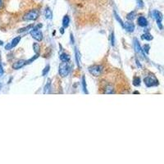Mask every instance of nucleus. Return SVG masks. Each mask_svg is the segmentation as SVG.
<instances>
[{
    "label": "nucleus",
    "mask_w": 164,
    "mask_h": 164,
    "mask_svg": "<svg viewBox=\"0 0 164 164\" xmlns=\"http://www.w3.org/2000/svg\"><path fill=\"white\" fill-rule=\"evenodd\" d=\"M136 16V12L135 11H132V12H129L128 14L127 15V19L129 20H134Z\"/></svg>",
    "instance_id": "f3484780"
},
{
    "label": "nucleus",
    "mask_w": 164,
    "mask_h": 164,
    "mask_svg": "<svg viewBox=\"0 0 164 164\" xmlns=\"http://www.w3.org/2000/svg\"><path fill=\"white\" fill-rule=\"evenodd\" d=\"M5 49H8V50H9V49H12V46H11V45L9 44V45H7L6 46H5Z\"/></svg>",
    "instance_id": "7c9ffc66"
},
{
    "label": "nucleus",
    "mask_w": 164,
    "mask_h": 164,
    "mask_svg": "<svg viewBox=\"0 0 164 164\" xmlns=\"http://www.w3.org/2000/svg\"><path fill=\"white\" fill-rule=\"evenodd\" d=\"M0 55H1V53H0Z\"/></svg>",
    "instance_id": "c9c22d12"
},
{
    "label": "nucleus",
    "mask_w": 164,
    "mask_h": 164,
    "mask_svg": "<svg viewBox=\"0 0 164 164\" xmlns=\"http://www.w3.org/2000/svg\"><path fill=\"white\" fill-rule=\"evenodd\" d=\"M39 27H41V25H38L35 28L32 29V30L30 31V35L35 40L41 41L43 40V34L41 32L40 30L39 29Z\"/></svg>",
    "instance_id": "7ed1b4c3"
},
{
    "label": "nucleus",
    "mask_w": 164,
    "mask_h": 164,
    "mask_svg": "<svg viewBox=\"0 0 164 164\" xmlns=\"http://www.w3.org/2000/svg\"><path fill=\"white\" fill-rule=\"evenodd\" d=\"M104 93L107 94H114V89L113 87L110 85H107V86H105V90H104Z\"/></svg>",
    "instance_id": "f8f14e48"
},
{
    "label": "nucleus",
    "mask_w": 164,
    "mask_h": 164,
    "mask_svg": "<svg viewBox=\"0 0 164 164\" xmlns=\"http://www.w3.org/2000/svg\"><path fill=\"white\" fill-rule=\"evenodd\" d=\"M60 31H61L62 34H63V33H64V28H63V27H62V28L60 29Z\"/></svg>",
    "instance_id": "473e14b6"
},
{
    "label": "nucleus",
    "mask_w": 164,
    "mask_h": 164,
    "mask_svg": "<svg viewBox=\"0 0 164 164\" xmlns=\"http://www.w3.org/2000/svg\"><path fill=\"white\" fill-rule=\"evenodd\" d=\"M103 67L101 65H94L90 66L89 68V71L90 74H92L94 76H99L102 72Z\"/></svg>",
    "instance_id": "39448f33"
},
{
    "label": "nucleus",
    "mask_w": 164,
    "mask_h": 164,
    "mask_svg": "<svg viewBox=\"0 0 164 164\" xmlns=\"http://www.w3.org/2000/svg\"><path fill=\"white\" fill-rule=\"evenodd\" d=\"M40 15L39 10L37 9H32L27 12L23 16V20H35L38 19Z\"/></svg>",
    "instance_id": "f03ea898"
},
{
    "label": "nucleus",
    "mask_w": 164,
    "mask_h": 164,
    "mask_svg": "<svg viewBox=\"0 0 164 164\" xmlns=\"http://www.w3.org/2000/svg\"><path fill=\"white\" fill-rule=\"evenodd\" d=\"M75 53H76V62H77V64L78 66H80L81 65V61H80V53L78 52L77 49H75Z\"/></svg>",
    "instance_id": "4be33fe9"
},
{
    "label": "nucleus",
    "mask_w": 164,
    "mask_h": 164,
    "mask_svg": "<svg viewBox=\"0 0 164 164\" xmlns=\"http://www.w3.org/2000/svg\"><path fill=\"white\" fill-rule=\"evenodd\" d=\"M4 45V43H3V41L0 40V45Z\"/></svg>",
    "instance_id": "72a5a7b5"
},
{
    "label": "nucleus",
    "mask_w": 164,
    "mask_h": 164,
    "mask_svg": "<svg viewBox=\"0 0 164 164\" xmlns=\"http://www.w3.org/2000/svg\"><path fill=\"white\" fill-rule=\"evenodd\" d=\"M134 94H139L138 91H135V92H134Z\"/></svg>",
    "instance_id": "f704fd0d"
},
{
    "label": "nucleus",
    "mask_w": 164,
    "mask_h": 164,
    "mask_svg": "<svg viewBox=\"0 0 164 164\" xmlns=\"http://www.w3.org/2000/svg\"><path fill=\"white\" fill-rule=\"evenodd\" d=\"M137 3H138V7H139V8H143L144 3L142 0H137Z\"/></svg>",
    "instance_id": "c85d7f7f"
},
{
    "label": "nucleus",
    "mask_w": 164,
    "mask_h": 164,
    "mask_svg": "<svg viewBox=\"0 0 164 164\" xmlns=\"http://www.w3.org/2000/svg\"><path fill=\"white\" fill-rule=\"evenodd\" d=\"M51 89V81L50 79L48 80V83L46 84V86H45V90H44V94H49V91Z\"/></svg>",
    "instance_id": "dca6fc26"
},
{
    "label": "nucleus",
    "mask_w": 164,
    "mask_h": 164,
    "mask_svg": "<svg viewBox=\"0 0 164 164\" xmlns=\"http://www.w3.org/2000/svg\"><path fill=\"white\" fill-rule=\"evenodd\" d=\"M49 68H50V66L49 65L46 66V67H45V69H44V71H43V73H42V75H43V76H45L46 74L49 72Z\"/></svg>",
    "instance_id": "bb28decb"
},
{
    "label": "nucleus",
    "mask_w": 164,
    "mask_h": 164,
    "mask_svg": "<svg viewBox=\"0 0 164 164\" xmlns=\"http://www.w3.org/2000/svg\"><path fill=\"white\" fill-rule=\"evenodd\" d=\"M137 21H138V25H140V26H142V27H144V26H146L148 25V20L144 16H139V17H138Z\"/></svg>",
    "instance_id": "9d476101"
},
{
    "label": "nucleus",
    "mask_w": 164,
    "mask_h": 164,
    "mask_svg": "<svg viewBox=\"0 0 164 164\" xmlns=\"http://www.w3.org/2000/svg\"><path fill=\"white\" fill-rule=\"evenodd\" d=\"M133 85L135 86H140V79H139V77H134V79H133Z\"/></svg>",
    "instance_id": "aec40b11"
},
{
    "label": "nucleus",
    "mask_w": 164,
    "mask_h": 164,
    "mask_svg": "<svg viewBox=\"0 0 164 164\" xmlns=\"http://www.w3.org/2000/svg\"><path fill=\"white\" fill-rule=\"evenodd\" d=\"M38 57H39V54H36V55H35V57H31V58H30V60H28V61H25V64H30V63H31V62L35 61V59H36Z\"/></svg>",
    "instance_id": "b1692460"
},
{
    "label": "nucleus",
    "mask_w": 164,
    "mask_h": 164,
    "mask_svg": "<svg viewBox=\"0 0 164 164\" xmlns=\"http://www.w3.org/2000/svg\"><path fill=\"white\" fill-rule=\"evenodd\" d=\"M25 65V60H20V61L16 62L13 65H12V68L15 70H18L21 68L22 66Z\"/></svg>",
    "instance_id": "1a4fd4ad"
},
{
    "label": "nucleus",
    "mask_w": 164,
    "mask_h": 164,
    "mask_svg": "<svg viewBox=\"0 0 164 164\" xmlns=\"http://www.w3.org/2000/svg\"><path fill=\"white\" fill-rule=\"evenodd\" d=\"M70 56L67 54V53H62L61 55H60V60L62 62H69L70 60Z\"/></svg>",
    "instance_id": "4468645a"
},
{
    "label": "nucleus",
    "mask_w": 164,
    "mask_h": 164,
    "mask_svg": "<svg viewBox=\"0 0 164 164\" xmlns=\"http://www.w3.org/2000/svg\"><path fill=\"white\" fill-rule=\"evenodd\" d=\"M4 74V69H3V66L1 65V63H0V76H2Z\"/></svg>",
    "instance_id": "c756f323"
},
{
    "label": "nucleus",
    "mask_w": 164,
    "mask_h": 164,
    "mask_svg": "<svg viewBox=\"0 0 164 164\" xmlns=\"http://www.w3.org/2000/svg\"><path fill=\"white\" fill-rule=\"evenodd\" d=\"M53 17V12L50 10V8H45V18L46 19H51Z\"/></svg>",
    "instance_id": "ddd939ff"
},
{
    "label": "nucleus",
    "mask_w": 164,
    "mask_h": 164,
    "mask_svg": "<svg viewBox=\"0 0 164 164\" xmlns=\"http://www.w3.org/2000/svg\"><path fill=\"white\" fill-rule=\"evenodd\" d=\"M3 5H4V4H3V0H0V8L3 7Z\"/></svg>",
    "instance_id": "2f4dec72"
},
{
    "label": "nucleus",
    "mask_w": 164,
    "mask_h": 164,
    "mask_svg": "<svg viewBox=\"0 0 164 164\" xmlns=\"http://www.w3.org/2000/svg\"><path fill=\"white\" fill-rule=\"evenodd\" d=\"M114 16H115V17H116V19H117V20L119 21V23H120V24L122 25V26H123V21H122V19L120 18V16H119V15H117V12H114Z\"/></svg>",
    "instance_id": "393cba45"
},
{
    "label": "nucleus",
    "mask_w": 164,
    "mask_h": 164,
    "mask_svg": "<svg viewBox=\"0 0 164 164\" xmlns=\"http://www.w3.org/2000/svg\"><path fill=\"white\" fill-rule=\"evenodd\" d=\"M142 39L145 40L150 41L153 40V36H152L151 34H149V33H145V34H144L143 35H142Z\"/></svg>",
    "instance_id": "a211bd4d"
},
{
    "label": "nucleus",
    "mask_w": 164,
    "mask_h": 164,
    "mask_svg": "<svg viewBox=\"0 0 164 164\" xmlns=\"http://www.w3.org/2000/svg\"><path fill=\"white\" fill-rule=\"evenodd\" d=\"M69 23H70L69 16H67V15H66V16L63 17V19H62V26H63V28L68 27Z\"/></svg>",
    "instance_id": "9b49d317"
},
{
    "label": "nucleus",
    "mask_w": 164,
    "mask_h": 164,
    "mask_svg": "<svg viewBox=\"0 0 164 164\" xmlns=\"http://www.w3.org/2000/svg\"><path fill=\"white\" fill-rule=\"evenodd\" d=\"M123 27L126 29L127 31H129V32H133L135 30V25L133 24L132 22L127 21V22L123 23Z\"/></svg>",
    "instance_id": "6e6552de"
},
{
    "label": "nucleus",
    "mask_w": 164,
    "mask_h": 164,
    "mask_svg": "<svg viewBox=\"0 0 164 164\" xmlns=\"http://www.w3.org/2000/svg\"><path fill=\"white\" fill-rule=\"evenodd\" d=\"M70 71H71V66L67 62H62L61 64L59 65V69H58V72L59 75L62 77H65L68 74H69Z\"/></svg>",
    "instance_id": "f257e3e1"
},
{
    "label": "nucleus",
    "mask_w": 164,
    "mask_h": 164,
    "mask_svg": "<svg viewBox=\"0 0 164 164\" xmlns=\"http://www.w3.org/2000/svg\"><path fill=\"white\" fill-rule=\"evenodd\" d=\"M144 84L147 87H152V86H158V81L154 76H148L144 79Z\"/></svg>",
    "instance_id": "20e7f679"
},
{
    "label": "nucleus",
    "mask_w": 164,
    "mask_h": 164,
    "mask_svg": "<svg viewBox=\"0 0 164 164\" xmlns=\"http://www.w3.org/2000/svg\"><path fill=\"white\" fill-rule=\"evenodd\" d=\"M20 39H21L20 36H17V37H16V38H14V39L12 40V43L10 44L11 46H12V48H13V47H16V45H18V43L20 42Z\"/></svg>",
    "instance_id": "2eb2a0df"
},
{
    "label": "nucleus",
    "mask_w": 164,
    "mask_h": 164,
    "mask_svg": "<svg viewBox=\"0 0 164 164\" xmlns=\"http://www.w3.org/2000/svg\"><path fill=\"white\" fill-rule=\"evenodd\" d=\"M153 15L154 16V18L156 19V21H157V25H158L160 30H163V25H162V20H163V14L161 13L158 11H153Z\"/></svg>",
    "instance_id": "423d86ee"
},
{
    "label": "nucleus",
    "mask_w": 164,
    "mask_h": 164,
    "mask_svg": "<svg viewBox=\"0 0 164 164\" xmlns=\"http://www.w3.org/2000/svg\"><path fill=\"white\" fill-rule=\"evenodd\" d=\"M86 78L85 76L82 77V85H83V90L86 94H88V91H87V88H86Z\"/></svg>",
    "instance_id": "412c9836"
},
{
    "label": "nucleus",
    "mask_w": 164,
    "mask_h": 164,
    "mask_svg": "<svg viewBox=\"0 0 164 164\" xmlns=\"http://www.w3.org/2000/svg\"><path fill=\"white\" fill-rule=\"evenodd\" d=\"M149 49H150L149 45H144V46L143 51H144V52H145V53H148V52H149Z\"/></svg>",
    "instance_id": "cd10ccee"
},
{
    "label": "nucleus",
    "mask_w": 164,
    "mask_h": 164,
    "mask_svg": "<svg viewBox=\"0 0 164 164\" xmlns=\"http://www.w3.org/2000/svg\"><path fill=\"white\" fill-rule=\"evenodd\" d=\"M111 45L112 46H114L115 45V36H114V33H112L111 35Z\"/></svg>",
    "instance_id": "a878e982"
},
{
    "label": "nucleus",
    "mask_w": 164,
    "mask_h": 164,
    "mask_svg": "<svg viewBox=\"0 0 164 164\" xmlns=\"http://www.w3.org/2000/svg\"><path fill=\"white\" fill-rule=\"evenodd\" d=\"M134 47H135V50L136 53H138L139 55H141L143 57H145V55H144V52L143 51L142 48L140 47V45H139V41L137 40V39H135L134 40Z\"/></svg>",
    "instance_id": "0eeeda50"
},
{
    "label": "nucleus",
    "mask_w": 164,
    "mask_h": 164,
    "mask_svg": "<svg viewBox=\"0 0 164 164\" xmlns=\"http://www.w3.org/2000/svg\"><path fill=\"white\" fill-rule=\"evenodd\" d=\"M33 27V25H28L27 27H24V28H21V29H20L17 32L18 33H22V32H25V31H27L29 29H30V28H32Z\"/></svg>",
    "instance_id": "5701e85b"
},
{
    "label": "nucleus",
    "mask_w": 164,
    "mask_h": 164,
    "mask_svg": "<svg viewBox=\"0 0 164 164\" xmlns=\"http://www.w3.org/2000/svg\"><path fill=\"white\" fill-rule=\"evenodd\" d=\"M33 49H34V51H35V53H36V54H39L40 53V45L38 43H35L34 45H33Z\"/></svg>",
    "instance_id": "6ab92c4d"
}]
</instances>
